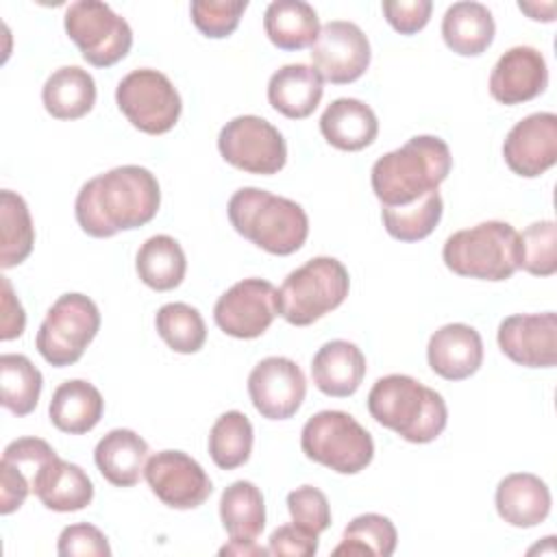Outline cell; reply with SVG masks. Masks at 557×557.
Returning <instances> with one entry per match:
<instances>
[{"label":"cell","instance_id":"1","mask_svg":"<svg viewBox=\"0 0 557 557\" xmlns=\"http://www.w3.org/2000/svg\"><path fill=\"white\" fill-rule=\"evenodd\" d=\"M159 205V181L148 168L117 165L78 189L74 215L87 235L102 239L148 224Z\"/></svg>","mask_w":557,"mask_h":557},{"label":"cell","instance_id":"2","mask_svg":"<svg viewBox=\"0 0 557 557\" xmlns=\"http://www.w3.org/2000/svg\"><path fill=\"white\" fill-rule=\"evenodd\" d=\"M450 168L453 154L442 137L413 135L374 161L370 183L383 207H400L437 191Z\"/></svg>","mask_w":557,"mask_h":557},{"label":"cell","instance_id":"3","mask_svg":"<svg viewBox=\"0 0 557 557\" xmlns=\"http://www.w3.org/2000/svg\"><path fill=\"white\" fill-rule=\"evenodd\" d=\"M370 416L411 444H429L442 435L448 409L440 392L409 374L376 379L368 394Z\"/></svg>","mask_w":557,"mask_h":557},{"label":"cell","instance_id":"4","mask_svg":"<svg viewBox=\"0 0 557 557\" xmlns=\"http://www.w3.org/2000/svg\"><path fill=\"white\" fill-rule=\"evenodd\" d=\"M231 226L261 250L287 257L302 248L309 235L305 209L285 196L259 187L237 189L226 207Z\"/></svg>","mask_w":557,"mask_h":557},{"label":"cell","instance_id":"5","mask_svg":"<svg viewBox=\"0 0 557 557\" xmlns=\"http://www.w3.org/2000/svg\"><path fill=\"white\" fill-rule=\"evenodd\" d=\"M444 265L468 278L507 281L518 270V231L503 220H487L453 233L442 248Z\"/></svg>","mask_w":557,"mask_h":557},{"label":"cell","instance_id":"6","mask_svg":"<svg viewBox=\"0 0 557 557\" xmlns=\"http://www.w3.org/2000/svg\"><path fill=\"white\" fill-rule=\"evenodd\" d=\"M350 289L346 265L335 257H313L292 270L276 289L278 315L294 326H309L337 309Z\"/></svg>","mask_w":557,"mask_h":557},{"label":"cell","instance_id":"7","mask_svg":"<svg viewBox=\"0 0 557 557\" xmlns=\"http://www.w3.org/2000/svg\"><path fill=\"white\" fill-rule=\"evenodd\" d=\"M300 448L307 459L339 474H357L374 457L372 435L350 413L339 409L313 413L300 431Z\"/></svg>","mask_w":557,"mask_h":557},{"label":"cell","instance_id":"8","mask_svg":"<svg viewBox=\"0 0 557 557\" xmlns=\"http://www.w3.org/2000/svg\"><path fill=\"white\" fill-rule=\"evenodd\" d=\"M100 331V311L96 302L78 292L59 296L39 324L35 346L54 368L76 363Z\"/></svg>","mask_w":557,"mask_h":557},{"label":"cell","instance_id":"9","mask_svg":"<svg viewBox=\"0 0 557 557\" xmlns=\"http://www.w3.org/2000/svg\"><path fill=\"white\" fill-rule=\"evenodd\" d=\"M63 26L78 46L83 59L96 67H111L122 61L133 46L128 22L107 2L76 0L67 7Z\"/></svg>","mask_w":557,"mask_h":557},{"label":"cell","instance_id":"10","mask_svg":"<svg viewBox=\"0 0 557 557\" xmlns=\"http://www.w3.org/2000/svg\"><path fill=\"white\" fill-rule=\"evenodd\" d=\"M117 109L141 133L163 135L181 117L183 102L172 81L152 67L128 72L115 87Z\"/></svg>","mask_w":557,"mask_h":557},{"label":"cell","instance_id":"11","mask_svg":"<svg viewBox=\"0 0 557 557\" xmlns=\"http://www.w3.org/2000/svg\"><path fill=\"white\" fill-rule=\"evenodd\" d=\"M218 150L233 168L261 176L276 174L287 161V144L281 131L259 115L228 120L218 135Z\"/></svg>","mask_w":557,"mask_h":557},{"label":"cell","instance_id":"12","mask_svg":"<svg viewBox=\"0 0 557 557\" xmlns=\"http://www.w3.org/2000/svg\"><path fill=\"white\" fill-rule=\"evenodd\" d=\"M278 315L276 287L265 278H242L231 285L213 307V320L231 337H261Z\"/></svg>","mask_w":557,"mask_h":557},{"label":"cell","instance_id":"13","mask_svg":"<svg viewBox=\"0 0 557 557\" xmlns=\"http://www.w3.org/2000/svg\"><path fill=\"white\" fill-rule=\"evenodd\" d=\"M309 54L313 70L322 81L333 85H346L361 78L372 57L368 35L355 22L346 20H333L320 26Z\"/></svg>","mask_w":557,"mask_h":557},{"label":"cell","instance_id":"14","mask_svg":"<svg viewBox=\"0 0 557 557\" xmlns=\"http://www.w3.org/2000/svg\"><path fill=\"white\" fill-rule=\"evenodd\" d=\"M144 476L152 494L172 509H196L213 492L209 474L183 450H161L148 457Z\"/></svg>","mask_w":557,"mask_h":557},{"label":"cell","instance_id":"15","mask_svg":"<svg viewBox=\"0 0 557 557\" xmlns=\"http://www.w3.org/2000/svg\"><path fill=\"white\" fill-rule=\"evenodd\" d=\"M307 394V379L289 357H265L248 374V396L268 420L292 418Z\"/></svg>","mask_w":557,"mask_h":557},{"label":"cell","instance_id":"16","mask_svg":"<svg viewBox=\"0 0 557 557\" xmlns=\"http://www.w3.org/2000/svg\"><path fill=\"white\" fill-rule=\"evenodd\" d=\"M507 168L524 178L542 176L557 163V115L540 111L511 126L503 141Z\"/></svg>","mask_w":557,"mask_h":557},{"label":"cell","instance_id":"17","mask_svg":"<svg viewBox=\"0 0 557 557\" xmlns=\"http://www.w3.org/2000/svg\"><path fill=\"white\" fill-rule=\"evenodd\" d=\"M498 348L524 368H553L557 363V315L513 313L498 324Z\"/></svg>","mask_w":557,"mask_h":557},{"label":"cell","instance_id":"18","mask_svg":"<svg viewBox=\"0 0 557 557\" xmlns=\"http://www.w3.org/2000/svg\"><path fill=\"white\" fill-rule=\"evenodd\" d=\"M548 85V67L533 46H513L503 52L490 74V94L500 104H522L537 98Z\"/></svg>","mask_w":557,"mask_h":557},{"label":"cell","instance_id":"19","mask_svg":"<svg viewBox=\"0 0 557 557\" xmlns=\"http://www.w3.org/2000/svg\"><path fill=\"white\" fill-rule=\"evenodd\" d=\"M426 359L437 376L446 381H463L483 363V339L470 324H444L429 337Z\"/></svg>","mask_w":557,"mask_h":557},{"label":"cell","instance_id":"20","mask_svg":"<svg viewBox=\"0 0 557 557\" xmlns=\"http://www.w3.org/2000/svg\"><path fill=\"white\" fill-rule=\"evenodd\" d=\"M315 387L333 398L352 396L366 376V357L348 339H331L318 348L311 359Z\"/></svg>","mask_w":557,"mask_h":557},{"label":"cell","instance_id":"21","mask_svg":"<svg viewBox=\"0 0 557 557\" xmlns=\"http://www.w3.org/2000/svg\"><path fill=\"white\" fill-rule=\"evenodd\" d=\"M498 516L518 529L537 527L550 513V490L531 472H513L500 479L496 487Z\"/></svg>","mask_w":557,"mask_h":557},{"label":"cell","instance_id":"22","mask_svg":"<svg viewBox=\"0 0 557 557\" xmlns=\"http://www.w3.org/2000/svg\"><path fill=\"white\" fill-rule=\"evenodd\" d=\"M324 94V81L307 63H287L268 81V102L289 120L309 117Z\"/></svg>","mask_w":557,"mask_h":557},{"label":"cell","instance_id":"23","mask_svg":"<svg viewBox=\"0 0 557 557\" xmlns=\"http://www.w3.org/2000/svg\"><path fill=\"white\" fill-rule=\"evenodd\" d=\"M322 137L337 150L357 152L379 135V120L370 104L357 98L333 100L320 117Z\"/></svg>","mask_w":557,"mask_h":557},{"label":"cell","instance_id":"24","mask_svg":"<svg viewBox=\"0 0 557 557\" xmlns=\"http://www.w3.org/2000/svg\"><path fill=\"white\" fill-rule=\"evenodd\" d=\"M148 444L131 429H113L94 450V461L100 474L115 487H133L139 483L146 461Z\"/></svg>","mask_w":557,"mask_h":557},{"label":"cell","instance_id":"25","mask_svg":"<svg viewBox=\"0 0 557 557\" xmlns=\"http://www.w3.org/2000/svg\"><path fill=\"white\" fill-rule=\"evenodd\" d=\"M104 411L102 394L96 385L83 379L63 381L50 398L48 418L50 422L70 435H83L91 431Z\"/></svg>","mask_w":557,"mask_h":557},{"label":"cell","instance_id":"26","mask_svg":"<svg viewBox=\"0 0 557 557\" xmlns=\"http://www.w3.org/2000/svg\"><path fill=\"white\" fill-rule=\"evenodd\" d=\"M33 494L46 509L61 513L81 511L94 498V483L81 466L57 457L37 476Z\"/></svg>","mask_w":557,"mask_h":557},{"label":"cell","instance_id":"27","mask_svg":"<svg viewBox=\"0 0 557 557\" xmlns=\"http://www.w3.org/2000/svg\"><path fill=\"white\" fill-rule=\"evenodd\" d=\"M496 24L492 11L472 0L455 2L442 17L444 44L461 57H479L494 41Z\"/></svg>","mask_w":557,"mask_h":557},{"label":"cell","instance_id":"28","mask_svg":"<svg viewBox=\"0 0 557 557\" xmlns=\"http://www.w3.org/2000/svg\"><path fill=\"white\" fill-rule=\"evenodd\" d=\"M41 100L54 120H78L96 104V81L78 65H63L46 78Z\"/></svg>","mask_w":557,"mask_h":557},{"label":"cell","instance_id":"29","mask_svg":"<svg viewBox=\"0 0 557 557\" xmlns=\"http://www.w3.org/2000/svg\"><path fill=\"white\" fill-rule=\"evenodd\" d=\"M263 30L281 50H302L313 46L320 20L311 4L302 0H274L263 13Z\"/></svg>","mask_w":557,"mask_h":557},{"label":"cell","instance_id":"30","mask_svg":"<svg viewBox=\"0 0 557 557\" xmlns=\"http://www.w3.org/2000/svg\"><path fill=\"white\" fill-rule=\"evenodd\" d=\"M135 270L144 285L154 292L178 287L187 272V259L181 244L170 235L148 237L135 257Z\"/></svg>","mask_w":557,"mask_h":557},{"label":"cell","instance_id":"31","mask_svg":"<svg viewBox=\"0 0 557 557\" xmlns=\"http://www.w3.org/2000/svg\"><path fill=\"white\" fill-rule=\"evenodd\" d=\"M220 520L231 540H257L265 527V500L252 481H233L220 496Z\"/></svg>","mask_w":557,"mask_h":557},{"label":"cell","instance_id":"32","mask_svg":"<svg viewBox=\"0 0 557 557\" xmlns=\"http://www.w3.org/2000/svg\"><path fill=\"white\" fill-rule=\"evenodd\" d=\"M0 265L4 270L20 265L33 250L35 226L26 200L11 191H0Z\"/></svg>","mask_w":557,"mask_h":557},{"label":"cell","instance_id":"33","mask_svg":"<svg viewBox=\"0 0 557 557\" xmlns=\"http://www.w3.org/2000/svg\"><path fill=\"white\" fill-rule=\"evenodd\" d=\"M44 376L26 355L4 352L0 357V403L17 418L35 411Z\"/></svg>","mask_w":557,"mask_h":557},{"label":"cell","instance_id":"34","mask_svg":"<svg viewBox=\"0 0 557 557\" xmlns=\"http://www.w3.org/2000/svg\"><path fill=\"white\" fill-rule=\"evenodd\" d=\"M255 431L246 413L231 409L209 431V455L222 470H235L250 459Z\"/></svg>","mask_w":557,"mask_h":557},{"label":"cell","instance_id":"35","mask_svg":"<svg viewBox=\"0 0 557 557\" xmlns=\"http://www.w3.org/2000/svg\"><path fill=\"white\" fill-rule=\"evenodd\" d=\"M444 202L440 191H429L426 196L400 205V207H383L381 220L385 231L398 242H420L429 237L442 220Z\"/></svg>","mask_w":557,"mask_h":557},{"label":"cell","instance_id":"36","mask_svg":"<svg viewBox=\"0 0 557 557\" xmlns=\"http://www.w3.org/2000/svg\"><path fill=\"white\" fill-rule=\"evenodd\" d=\"M398 533L394 522L381 513H361L348 522L333 555H394Z\"/></svg>","mask_w":557,"mask_h":557},{"label":"cell","instance_id":"37","mask_svg":"<svg viewBox=\"0 0 557 557\" xmlns=\"http://www.w3.org/2000/svg\"><path fill=\"white\" fill-rule=\"evenodd\" d=\"M159 337L181 355L198 352L207 339V326L200 311L187 302H168L154 315Z\"/></svg>","mask_w":557,"mask_h":557},{"label":"cell","instance_id":"38","mask_svg":"<svg viewBox=\"0 0 557 557\" xmlns=\"http://www.w3.org/2000/svg\"><path fill=\"white\" fill-rule=\"evenodd\" d=\"M520 239L518 270L533 276H553L557 272V226L553 220H540L529 224Z\"/></svg>","mask_w":557,"mask_h":557},{"label":"cell","instance_id":"39","mask_svg":"<svg viewBox=\"0 0 557 557\" xmlns=\"http://www.w3.org/2000/svg\"><path fill=\"white\" fill-rule=\"evenodd\" d=\"M246 0H194L189 7L194 26L211 39L228 37L246 11Z\"/></svg>","mask_w":557,"mask_h":557},{"label":"cell","instance_id":"40","mask_svg":"<svg viewBox=\"0 0 557 557\" xmlns=\"http://www.w3.org/2000/svg\"><path fill=\"white\" fill-rule=\"evenodd\" d=\"M287 511L292 522L320 535L331 527V505L322 490L313 485H300L287 494Z\"/></svg>","mask_w":557,"mask_h":557},{"label":"cell","instance_id":"41","mask_svg":"<svg viewBox=\"0 0 557 557\" xmlns=\"http://www.w3.org/2000/svg\"><path fill=\"white\" fill-rule=\"evenodd\" d=\"M57 457H59L57 450L46 440L20 437V440H13L11 444H7L0 461L20 470L26 476V481L30 483V492H33V485H35L37 476Z\"/></svg>","mask_w":557,"mask_h":557},{"label":"cell","instance_id":"42","mask_svg":"<svg viewBox=\"0 0 557 557\" xmlns=\"http://www.w3.org/2000/svg\"><path fill=\"white\" fill-rule=\"evenodd\" d=\"M57 553L61 557H109L111 546L107 535L98 527L78 522L61 531Z\"/></svg>","mask_w":557,"mask_h":557},{"label":"cell","instance_id":"43","mask_svg":"<svg viewBox=\"0 0 557 557\" xmlns=\"http://www.w3.org/2000/svg\"><path fill=\"white\" fill-rule=\"evenodd\" d=\"M387 24L400 35H413L429 24L431 0H385L381 4Z\"/></svg>","mask_w":557,"mask_h":557},{"label":"cell","instance_id":"44","mask_svg":"<svg viewBox=\"0 0 557 557\" xmlns=\"http://www.w3.org/2000/svg\"><path fill=\"white\" fill-rule=\"evenodd\" d=\"M270 555H285V557H311L318 553V535L298 527V524H283L272 531L268 540Z\"/></svg>","mask_w":557,"mask_h":557},{"label":"cell","instance_id":"45","mask_svg":"<svg viewBox=\"0 0 557 557\" xmlns=\"http://www.w3.org/2000/svg\"><path fill=\"white\" fill-rule=\"evenodd\" d=\"M0 285H2V294H0L2 296V300H0V309H2L0 339L9 342V339H15L24 333L26 313H24V307H22V302L17 300V296L11 287L9 276H0Z\"/></svg>","mask_w":557,"mask_h":557},{"label":"cell","instance_id":"46","mask_svg":"<svg viewBox=\"0 0 557 557\" xmlns=\"http://www.w3.org/2000/svg\"><path fill=\"white\" fill-rule=\"evenodd\" d=\"M30 494V483L13 466L0 461V513L9 516L20 509Z\"/></svg>","mask_w":557,"mask_h":557},{"label":"cell","instance_id":"47","mask_svg":"<svg viewBox=\"0 0 557 557\" xmlns=\"http://www.w3.org/2000/svg\"><path fill=\"white\" fill-rule=\"evenodd\" d=\"M220 555H244V557H263L270 555L268 548L259 546L255 540H231L226 546L220 548Z\"/></svg>","mask_w":557,"mask_h":557},{"label":"cell","instance_id":"48","mask_svg":"<svg viewBox=\"0 0 557 557\" xmlns=\"http://www.w3.org/2000/svg\"><path fill=\"white\" fill-rule=\"evenodd\" d=\"M518 9L524 11L531 20H537V22H553V20H555V11H557V4H555V2H546V4H537V2H518Z\"/></svg>","mask_w":557,"mask_h":557}]
</instances>
